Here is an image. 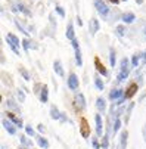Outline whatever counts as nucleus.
Instances as JSON below:
<instances>
[{
  "mask_svg": "<svg viewBox=\"0 0 146 149\" xmlns=\"http://www.w3.org/2000/svg\"><path fill=\"white\" fill-rule=\"evenodd\" d=\"M6 43L9 45V47L12 49V52L19 56V45L22 43V41H19V38H18L15 34L8 33V34H6Z\"/></svg>",
  "mask_w": 146,
  "mask_h": 149,
  "instance_id": "obj_1",
  "label": "nucleus"
},
{
  "mask_svg": "<svg viewBox=\"0 0 146 149\" xmlns=\"http://www.w3.org/2000/svg\"><path fill=\"white\" fill-rule=\"evenodd\" d=\"M130 67H131V65H130V61H129L127 58H122V61H121V71H120V74H118V77H117V81H118V83H122L124 80L129 77Z\"/></svg>",
  "mask_w": 146,
  "mask_h": 149,
  "instance_id": "obj_2",
  "label": "nucleus"
},
{
  "mask_svg": "<svg viewBox=\"0 0 146 149\" xmlns=\"http://www.w3.org/2000/svg\"><path fill=\"white\" fill-rule=\"evenodd\" d=\"M80 134H81L83 139H89V137H90L89 121H87V118H84V117L80 118Z\"/></svg>",
  "mask_w": 146,
  "mask_h": 149,
  "instance_id": "obj_3",
  "label": "nucleus"
},
{
  "mask_svg": "<svg viewBox=\"0 0 146 149\" xmlns=\"http://www.w3.org/2000/svg\"><path fill=\"white\" fill-rule=\"evenodd\" d=\"M86 106H87V103H86L84 95H83V93H77V96H75V99H74V108L77 109V112L86 109Z\"/></svg>",
  "mask_w": 146,
  "mask_h": 149,
  "instance_id": "obj_4",
  "label": "nucleus"
},
{
  "mask_svg": "<svg viewBox=\"0 0 146 149\" xmlns=\"http://www.w3.org/2000/svg\"><path fill=\"white\" fill-rule=\"evenodd\" d=\"M95 8H96V10L102 15V16H106L108 13H109V8H108V5L103 2V0H95Z\"/></svg>",
  "mask_w": 146,
  "mask_h": 149,
  "instance_id": "obj_5",
  "label": "nucleus"
},
{
  "mask_svg": "<svg viewBox=\"0 0 146 149\" xmlns=\"http://www.w3.org/2000/svg\"><path fill=\"white\" fill-rule=\"evenodd\" d=\"M67 84H68V87H70V90H72V92H75L77 89H78V86H80V81H78V77L74 74V72H71L70 75H68V78H67Z\"/></svg>",
  "mask_w": 146,
  "mask_h": 149,
  "instance_id": "obj_6",
  "label": "nucleus"
},
{
  "mask_svg": "<svg viewBox=\"0 0 146 149\" xmlns=\"http://www.w3.org/2000/svg\"><path fill=\"white\" fill-rule=\"evenodd\" d=\"M95 123H96V136L102 137V134H103V120H102L100 112L95 115Z\"/></svg>",
  "mask_w": 146,
  "mask_h": 149,
  "instance_id": "obj_7",
  "label": "nucleus"
},
{
  "mask_svg": "<svg viewBox=\"0 0 146 149\" xmlns=\"http://www.w3.org/2000/svg\"><path fill=\"white\" fill-rule=\"evenodd\" d=\"M137 90H139V84L137 83H131L130 86L126 89V92H124V97H126V99H131L137 93Z\"/></svg>",
  "mask_w": 146,
  "mask_h": 149,
  "instance_id": "obj_8",
  "label": "nucleus"
},
{
  "mask_svg": "<svg viewBox=\"0 0 146 149\" xmlns=\"http://www.w3.org/2000/svg\"><path fill=\"white\" fill-rule=\"evenodd\" d=\"M93 62H95V68H96V71H97L102 77H108V70L103 67V63L100 62V59H99L97 56L93 59Z\"/></svg>",
  "mask_w": 146,
  "mask_h": 149,
  "instance_id": "obj_9",
  "label": "nucleus"
},
{
  "mask_svg": "<svg viewBox=\"0 0 146 149\" xmlns=\"http://www.w3.org/2000/svg\"><path fill=\"white\" fill-rule=\"evenodd\" d=\"M2 124H3V129H5L9 134H12V136H15V134H16V129H18V127H16L10 120H3V121H2Z\"/></svg>",
  "mask_w": 146,
  "mask_h": 149,
  "instance_id": "obj_10",
  "label": "nucleus"
},
{
  "mask_svg": "<svg viewBox=\"0 0 146 149\" xmlns=\"http://www.w3.org/2000/svg\"><path fill=\"white\" fill-rule=\"evenodd\" d=\"M6 115H8V118H9V120H10V121H12V123H13L16 127H18V129H21V127H24V124H22V120H21L19 117H16L13 112L8 111V112H6Z\"/></svg>",
  "mask_w": 146,
  "mask_h": 149,
  "instance_id": "obj_11",
  "label": "nucleus"
},
{
  "mask_svg": "<svg viewBox=\"0 0 146 149\" xmlns=\"http://www.w3.org/2000/svg\"><path fill=\"white\" fill-rule=\"evenodd\" d=\"M40 102H41V103H47V102H49V87L46 86V84H44L43 87H41V92H40Z\"/></svg>",
  "mask_w": 146,
  "mask_h": 149,
  "instance_id": "obj_12",
  "label": "nucleus"
},
{
  "mask_svg": "<svg viewBox=\"0 0 146 149\" xmlns=\"http://www.w3.org/2000/svg\"><path fill=\"white\" fill-rule=\"evenodd\" d=\"M96 108H97V111L100 114H103V112L106 111V100L103 99V97H97L96 99Z\"/></svg>",
  "mask_w": 146,
  "mask_h": 149,
  "instance_id": "obj_13",
  "label": "nucleus"
},
{
  "mask_svg": "<svg viewBox=\"0 0 146 149\" xmlns=\"http://www.w3.org/2000/svg\"><path fill=\"white\" fill-rule=\"evenodd\" d=\"M134 19H136V16H134L133 12H124L122 16H121V21H122L124 24H131Z\"/></svg>",
  "mask_w": 146,
  "mask_h": 149,
  "instance_id": "obj_14",
  "label": "nucleus"
},
{
  "mask_svg": "<svg viewBox=\"0 0 146 149\" xmlns=\"http://www.w3.org/2000/svg\"><path fill=\"white\" fill-rule=\"evenodd\" d=\"M53 70H55V72H56L59 77H65V71H64V68H62L60 61H55V62H53Z\"/></svg>",
  "mask_w": 146,
  "mask_h": 149,
  "instance_id": "obj_15",
  "label": "nucleus"
},
{
  "mask_svg": "<svg viewBox=\"0 0 146 149\" xmlns=\"http://www.w3.org/2000/svg\"><path fill=\"white\" fill-rule=\"evenodd\" d=\"M60 117H62V112L58 109V106L52 105L50 106V118L52 120H60Z\"/></svg>",
  "mask_w": 146,
  "mask_h": 149,
  "instance_id": "obj_16",
  "label": "nucleus"
},
{
  "mask_svg": "<svg viewBox=\"0 0 146 149\" xmlns=\"http://www.w3.org/2000/svg\"><path fill=\"white\" fill-rule=\"evenodd\" d=\"M124 96V90H121V89H114V90H111V93H109V99L111 100H118L120 97H122Z\"/></svg>",
  "mask_w": 146,
  "mask_h": 149,
  "instance_id": "obj_17",
  "label": "nucleus"
},
{
  "mask_svg": "<svg viewBox=\"0 0 146 149\" xmlns=\"http://www.w3.org/2000/svg\"><path fill=\"white\" fill-rule=\"evenodd\" d=\"M35 140H37V145H38L41 149H49V148H50V143H49V140H47L46 137H43V136H38Z\"/></svg>",
  "mask_w": 146,
  "mask_h": 149,
  "instance_id": "obj_18",
  "label": "nucleus"
},
{
  "mask_svg": "<svg viewBox=\"0 0 146 149\" xmlns=\"http://www.w3.org/2000/svg\"><path fill=\"white\" fill-rule=\"evenodd\" d=\"M89 25H90V33H92V36H95V34L99 31V27H100V25H99V21H97L96 18H92Z\"/></svg>",
  "mask_w": 146,
  "mask_h": 149,
  "instance_id": "obj_19",
  "label": "nucleus"
},
{
  "mask_svg": "<svg viewBox=\"0 0 146 149\" xmlns=\"http://www.w3.org/2000/svg\"><path fill=\"white\" fill-rule=\"evenodd\" d=\"M65 37H67L68 40H74V38H75V31H74V24H72V22H68Z\"/></svg>",
  "mask_w": 146,
  "mask_h": 149,
  "instance_id": "obj_20",
  "label": "nucleus"
},
{
  "mask_svg": "<svg viewBox=\"0 0 146 149\" xmlns=\"http://www.w3.org/2000/svg\"><path fill=\"white\" fill-rule=\"evenodd\" d=\"M121 139H120V146H121V149H126L127 148V139H129V132L127 130H124L122 133H121V136H120Z\"/></svg>",
  "mask_w": 146,
  "mask_h": 149,
  "instance_id": "obj_21",
  "label": "nucleus"
},
{
  "mask_svg": "<svg viewBox=\"0 0 146 149\" xmlns=\"http://www.w3.org/2000/svg\"><path fill=\"white\" fill-rule=\"evenodd\" d=\"M95 86H96V89H97V90H100V92H102L103 89H105V84H103V81L100 80V77H99V75H96V77H95Z\"/></svg>",
  "mask_w": 146,
  "mask_h": 149,
  "instance_id": "obj_22",
  "label": "nucleus"
},
{
  "mask_svg": "<svg viewBox=\"0 0 146 149\" xmlns=\"http://www.w3.org/2000/svg\"><path fill=\"white\" fill-rule=\"evenodd\" d=\"M19 140H21V143H22L24 146H27V148H33V142H31V139H28L27 136H19Z\"/></svg>",
  "mask_w": 146,
  "mask_h": 149,
  "instance_id": "obj_23",
  "label": "nucleus"
},
{
  "mask_svg": "<svg viewBox=\"0 0 146 149\" xmlns=\"http://www.w3.org/2000/svg\"><path fill=\"white\" fill-rule=\"evenodd\" d=\"M18 71H19V74L22 75V78H24L25 81H28V80L31 78V77H30V72H28V71H27L24 67H19V68H18Z\"/></svg>",
  "mask_w": 146,
  "mask_h": 149,
  "instance_id": "obj_24",
  "label": "nucleus"
},
{
  "mask_svg": "<svg viewBox=\"0 0 146 149\" xmlns=\"http://www.w3.org/2000/svg\"><path fill=\"white\" fill-rule=\"evenodd\" d=\"M108 148H109V133L102 136V149H108Z\"/></svg>",
  "mask_w": 146,
  "mask_h": 149,
  "instance_id": "obj_25",
  "label": "nucleus"
},
{
  "mask_svg": "<svg viewBox=\"0 0 146 149\" xmlns=\"http://www.w3.org/2000/svg\"><path fill=\"white\" fill-rule=\"evenodd\" d=\"M13 10L16 12V10H19V12H22V13H25V15H31V12L28 10V9H25V6L24 5H16L15 8H13Z\"/></svg>",
  "mask_w": 146,
  "mask_h": 149,
  "instance_id": "obj_26",
  "label": "nucleus"
},
{
  "mask_svg": "<svg viewBox=\"0 0 146 149\" xmlns=\"http://www.w3.org/2000/svg\"><path fill=\"white\" fill-rule=\"evenodd\" d=\"M75 62H77V67H83V58H81L80 49L75 50Z\"/></svg>",
  "mask_w": 146,
  "mask_h": 149,
  "instance_id": "obj_27",
  "label": "nucleus"
},
{
  "mask_svg": "<svg viewBox=\"0 0 146 149\" xmlns=\"http://www.w3.org/2000/svg\"><path fill=\"white\" fill-rule=\"evenodd\" d=\"M109 63H111L112 68L115 67V50H114L112 47L109 49Z\"/></svg>",
  "mask_w": 146,
  "mask_h": 149,
  "instance_id": "obj_28",
  "label": "nucleus"
},
{
  "mask_svg": "<svg viewBox=\"0 0 146 149\" xmlns=\"http://www.w3.org/2000/svg\"><path fill=\"white\" fill-rule=\"evenodd\" d=\"M115 31H117V34H118L120 37H124V36H126V31H127V28L124 27V25H118V27L115 28Z\"/></svg>",
  "mask_w": 146,
  "mask_h": 149,
  "instance_id": "obj_29",
  "label": "nucleus"
},
{
  "mask_svg": "<svg viewBox=\"0 0 146 149\" xmlns=\"http://www.w3.org/2000/svg\"><path fill=\"white\" fill-rule=\"evenodd\" d=\"M25 134L30 136V137H35V132L31 125H25Z\"/></svg>",
  "mask_w": 146,
  "mask_h": 149,
  "instance_id": "obj_30",
  "label": "nucleus"
},
{
  "mask_svg": "<svg viewBox=\"0 0 146 149\" xmlns=\"http://www.w3.org/2000/svg\"><path fill=\"white\" fill-rule=\"evenodd\" d=\"M15 25H16V27L19 28V31H22V33H24L25 36H28V34H30V31H28V30H27V28H25V27H24L22 24H21L19 21H15Z\"/></svg>",
  "mask_w": 146,
  "mask_h": 149,
  "instance_id": "obj_31",
  "label": "nucleus"
},
{
  "mask_svg": "<svg viewBox=\"0 0 146 149\" xmlns=\"http://www.w3.org/2000/svg\"><path fill=\"white\" fill-rule=\"evenodd\" d=\"M140 58H142V55H133V58H131V67H139Z\"/></svg>",
  "mask_w": 146,
  "mask_h": 149,
  "instance_id": "obj_32",
  "label": "nucleus"
},
{
  "mask_svg": "<svg viewBox=\"0 0 146 149\" xmlns=\"http://www.w3.org/2000/svg\"><path fill=\"white\" fill-rule=\"evenodd\" d=\"M120 129H121V120H120V117H117L114 121V133H117Z\"/></svg>",
  "mask_w": 146,
  "mask_h": 149,
  "instance_id": "obj_33",
  "label": "nucleus"
},
{
  "mask_svg": "<svg viewBox=\"0 0 146 149\" xmlns=\"http://www.w3.org/2000/svg\"><path fill=\"white\" fill-rule=\"evenodd\" d=\"M6 103H8V106H9L10 109H15V111H18V112H19V108H18V105H16V103H15L13 100H8Z\"/></svg>",
  "mask_w": 146,
  "mask_h": 149,
  "instance_id": "obj_34",
  "label": "nucleus"
},
{
  "mask_svg": "<svg viewBox=\"0 0 146 149\" xmlns=\"http://www.w3.org/2000/svg\"><path fill=\"white\" fill-rule=\"evenodd\" d=\"M97 139H99L97 136H96V137H92V145H93L95 149H100V148H102V146L99 145V140H97Z\"/></svg>",
  "mask_w": 146,
  "mask_h": 149,
  "instance_id": "obj_35",
  "label": "nucleus"
},
{
  "mask_svg": "<svg viewBox=\"0 0 146 149\" xmlns=\"http://www.w3.org/2000/svg\"><path fill=\"white\" fill-rule=\"evenodd\" d=\"M16 97L19 99V102H25V95H24L22 90H18L16 92Z\"/></svg>",
  "mask_w": 146,
  "mask_h": 149,
  "instance_id": "obj_36",
  "label": "nucleus"
},
{
  "mask_svg": "<svg viewBox=\"0 0 146 149\" xmlns=\"http://www.w3.org/2000/svg\"><path fill=\"white\" fill-rule=\"evenodd\" d=\"M55 10L59 13V16H60V18H65V10H64V8H62V6H56V8H55Z\"/></svg>",
  "mask_w": 146,
  "mask_h": 149,
  "instance_id": "obj_37",
  "label": "nucleus"
},
{
  "mask_svg": "<svg viewBox=\"0 0 146 149\" xmlns=\"http://www.w3.org/2000/svg\"><path fill=\"white\" fill-rule=\"evenodd\" d=\"M22 46H24V50L25 52H30V40L28 38L22 40Z\"/></svg>",
  "mask_w": 146,
  "mask_h": 149,
  "instance_id": "obj_38",
  "label": "nucleus"
},
{
  "mask_svg": "<svg viewBox=\"0 0 146 149\" xmlns=\"http://www.w3.org/2000/svg\"><path fill=\"white\" fill-rule=\"evenodd\" d=\"M71 45H72V47H74V50H77V49H80V43H78V40H77V38H74V40H71Z\"/></svg>",
  "mask_w": 146,
  "mask_h": 149,
  "instance_id": "obj_39",
  "label": "nucleus"
},
{
  "mask_svg": "<svg viewBox=\"0 0 146 149\" xmlns=\"http://www.w3.org/2000/svg\"><path fill=\"white\" fill-rule=\"evenodd\" d=\"M37 130H38L40 133H44V132H46V129H44L43 124H38V125H37Z\"/></svg>",
  "mask_w": 146,
  "mask_h": 149,
  "instance_id": "obj_40",
  "label": "nucleus"
},
{
  "mask_svg": "<svg viewBox=\"0 0 146 149\" xmlns=\"http://www.w3.org/2000/svg\"><path fill=\"white\" fill-rule=\"evenodd\" d=\"M108 2H111V3H114V5H118L121 0H108Z\"/></svg>",
  "mask_w": 146,
  "mask_h": 149,
  "instance_id": "obj_41",
  "label": "nucleus"
},
{
  "mask_svg": "<svg viewBox=\"0 0 146 149\" xmlns=\"http://www.w3.org/2000/svg\"><path fill=\"white\" fill-rule=\"evenodd\" d=\"M18 149H31V148H27V146H24V145H22V146H19Z\"/></svg>",
  "mask_w": 146,
  "mask_h": 149,
  "instance_id": "obj_42",
  "label": "nucleus"
},
{
  "mask_svg": "<svg viewBox=\"0 0 146 149\" xmlns=\"http://www.w3.org/2000/svg\"><path fill=\"white\" fill-rule=\"evenodd\" d=\"M143 36H145V38H146V25L143 27Z\"/></svg>",
  "mask_w": 146,
  "mask_h": 149,
  "instance_id": "obj_43",
  "label": "nucleus"
},
{
  "mask_svg": "<svg viewBox=\"0 0 146 149\" xmlns=\"http://www.w3.org/2000/svg\"><path fill=\"white\" fill-rule=\"evenodd\" d=\"M142 58H143V61H145V62H146V52H145V53H143V55H142Z\"/></svg>",
  "mask_w": 146,
  "mask_h": 149,
  "instance_id": "obj_44",
  "label": "nucleus"
},
{
  "mask_svg": "<svg viewBox=\"0 0 146 149\" xmlns=\"http://www.w3.org/2000/svg\"><path fill=\"white\" fill-rule=\"evenodd\" d=\"M136 2H137L139 5H142V3H143V0H136Z\"/></svg>",
  "mask_w": 146,
  "mask_h": 149,
  "instance_id": "obj_45",
  "label": "nucleus"
},
{
  "mask_svg": "<svg viewBox=\"0 0 146 149\" xmlns=\"http://www.w3.org/2000/svg\"><path fill=\"white\" fill-rule=\"evenodd\" d=\"M145 142H146V129H145Z\"/></svg>",
  "mask_w": 146,
  "mask_h": 149,
  "instance_id": "obj_46",
  "label": "nucleus"
},
{
  "mask_svg": "<svg viewBox=\"0 0 146 149\" xmlns=\"http://www.w3.org/2000/svg\"><path fill=\"white\" fill-rule=\"evenodd\" d=\"M124 2H127V0H124Z\"/></svg>",
  "mask_w": 146,
  "mask_h": 149,
  "instance_id": "obj_47",
  "label": "nucleus"
}]
</instances>
